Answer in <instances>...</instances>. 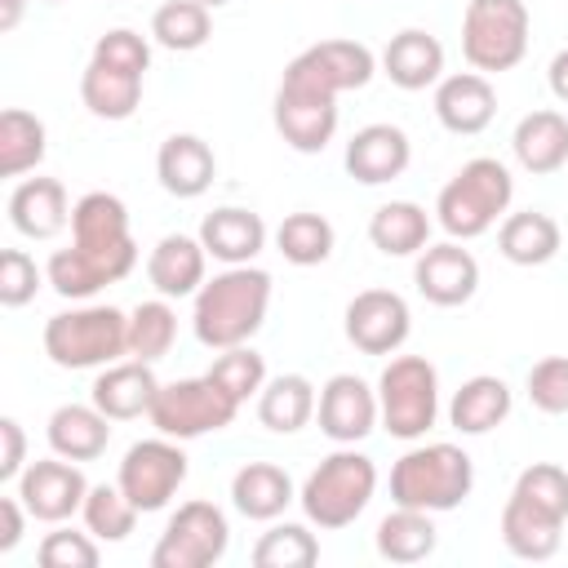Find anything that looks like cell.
Segmentation results:
<instances>
[{"label": "cell", "mask_w": 568, "mask_h": 568, "mask_svg": "<svg viewBox=\"0 0 568 568\" xmlns=\"http://www.w3.org/2000/svg\"><path fill=\"white\" fill-rule=\"evenodd\" d=\"M413 160V142L399 124H364L351 142H346V173L364 186H382L395 182Z\"/></svg>", "instance_id": "obj_18"}, {"label": "cell", "mask_w": 568, "mask_h": 568, "mask_svg": "<svg viewBox=\"0 0 568 568\" xmlns=\"http://www.w3.org/2000/svg\"><path fill=\"white\" fill-rule=\"evenodd\" d=\"M346 342L364 355H395L404 342H408V328H413V315H408V302L390 288H364L351 297L346 306Z\"/></svg>", "instance_id": "obj_12"}, {"label": "cell", "mask_w": 568, "mask_h": 568, "mask_svg": "<svg viewBox=\"0 0 568 568\" xmlns=\"http://www.w3.org/2000/svg\"><path fill=\"white\" fill-rule=\"evenodd\" d=\"M200 4H204V9H222L226 0H200Z\"/></svg>", "instance_id": "obj_53"}, {"label": "cell", "mask_w": 568, "mask_h": 568, "mask_svg": "<svg viewBox=\"0 0 568 568\" xmlns=\"http://www.w3.org/2000/svg\"><path fill=\"white\" fill-rule=\"evenodd\" d=\"M213 173H217V160H213V146L195 133H173L160 142V155H155V178L169 195L178 200H195L213 186Z\"/></svg>", "instance_id": "obj_20"}, {"label": "cell", "mask_w": 568, "mask_h": 568, "mask_svg": "<svg viewBox=\"0 0 568 568\" xmlns=\"http://www.w3.org/2000/svg\"><path fill=\"white\" fill-rule=\"evenodd\" d=\"M200 244L209 248V257H217L226 266H248L266 248V222L253 209L226 204L200 222Z\"/></svg>", "instance_id": "obj_24"}, {"label": "cell", "mask_w": 568, "mask_h": 568, "mask_svg": "<svg viewBox=\"0 0 568 568\" xmlns=\"http://www.w3.org/2000/svg\"><path fill=\"white\" fill-rule=\"evenodd\" d=\"M49 151V133H44V120L22 111V106H9L0 111V178H22L31 173Z\"/></svg>", "instance_id": "obj_37"}, {"label": "cell", "mask_w": 568, "mask_h": 568, "mask_svg": "<svg viewBox=\"0 0 568 568\" xmlns=\"http://www.w3.org/2000/svg\"><path fill=\"white\" fill-rule=\"evenodd\" d=\"M368 240L386 257H413L430 244V217L413 200H390L368 217Z\"/></svg>", "instance_id": "obj_32"}, {"label": "cell", "mask_w": 568, "mask_h": 568, "mask_svg": "<svg viewBox=\"0 0 568 568\" xmlns=\"http://www.w3.org/2000/svg\"><path fill=\"white\" fill-rule=\"evenodd\" d=\"M315 559H320V541L306 524H275L253 546L257 568H311Z\"/></svg>", "instance_id": "obj_42"}, {"label": "cell", "mask_w": 568, "mask_h": 568, "mask_svg": "<svg viewBox=\"0 0 568 568\" xmlns=\"http://www.w3.org/2000/svg\"><path fill=\"white\" fill-rule=\"evenodd\" d=\"M515 497L550 510L555 519H568V470L555 462H532L515 479Z\"/></svg>", "instance_id": "obj_43"}, {"label": "cell", "mask_w": 568, "mask_h": 568, "mask_svg": "<svg viewBox=\"0 0 568 568\" xmlns=\"http://www.w3.org/2000/svg\"><path fill=\"white\" fill-rule=\"evenodd\" d=\"M546 80H550V93H555L559 102H568V49H559V53L550 58Z\"/></svg>", "instance_id": "obj_51"}, {"label": "cell", "mask_w": 568, "mask_h": 568, "mask_svg": "<svg viewBox=\"0 0 568 568\" xmlns=\"http://www.w3.org/2000/svg\"><path fill=\"white\" fill-rule=\"evenodd\" d=\"M475 488V466L466 457V448L457 444H422L408 448L395 466H390V501L395 506H413V510H457Z\"/></svg>", "instance_id": "obj_2"}, {"label": "cell", "mask_w": 568, "mask_h": 568, "mask_svg": "<svg viewBox=\"0 0 568 568\" xmlns=\"http://www.w3.org/2000/svg\"><path fill=\"white\" fill-rule=\"evenodd\" d=\"M22 528H27L22 497H0V555H9L22 541Z\"/></svg>", "instance_id": "obj_50"}, {"label": "cell", "mask_w": 568, "mask_h": 568, "mask_svg": "<svg viewBox=\"0 0 568 568\" xmlns=\"http://www.w3.org/2000/svg\"><path fill=\"white\" fill-rule=\"evenodd\" d=\"M71 244L115 257L124 266H138V244L129 231V209L111 191H89L71 204Z\"/></svg>", "instance_id": "obj_14"}, {"label": "cell", "mask_w": 568, "mask_h": 568, "mask_svg": "<svg viewBox=\"0 0 568 568\" xmlns=\"http://www.w3.org/2000/svg\"><path fill=\"white\" fill-rule=\"evenodd\" d=\"M510 146H515V160L528 169V173H537V178H546V173H559L564 164H568V115H559V111H528L519 124H515V138H510Z\"/></svg>", "instance_id": "obj_28"}, {"label": "cell", "mask_w": 568, "mask_h": 568, "mask_svg": "<svg viewBox=\"0 0 568 568\" xmlns=\"http://www.w3.org/2000/svg\"><path fill=\"white\" fill-rule=\"evenodd\" d=\"M9 222L27 240H53L58 231L71 226V204L67 186L58 178H27L9 195Z\"/></svg>", "instance_id": "obj_21"}, {"label": "cell", "mask_w": 568, "mask_h": 568, "mask_svg": "<svg viewBox=\"0 0 568 568\" xmlns=\"http://www.w3.org/2000/svg\"><path fill=\"white\" fill-rule=\"evenodd\" d=\"M44 355L58 368H106L129 355V315L115 306L58 311L44 324Z\"/></svg>", "instance_id": "obj_5"}, {"label": "cell", "mask_w": 568, "mask_h": 568, "mask_svg": "<svg viewBox=\"0 0 568 568\" xmlns=\"http://www.w3.org/2000/svg\"><path fill=\"white\" fill-rule=\"evenodd\" d=\"M129 271H133V266H124V262H115V257H102V253H89V248L71 244V248H58V253L49 257L44 280L53 284V293H62V297H71V302H84V297H93L98 288L124 280Z\"/></svg>", "instance_id": "obj_26"}, {"label": "cell", "mask_w": 568, "mask_h": 568, "mask_svg": "<svg viewBox=\"0 0 568 568\" xmlns=\"http://www.w3.org/2000/svg\"><path fill=\"white\" fill-rule=\"evenodd\" d=\"M528 399L550 417L568 413V355H546L528 368Z\"/></svg>", "instance_id": "obj_45"}, {"label": "cell", "mask_w": 568, "mask_h": 568, "mask_svg": "<svg viewBox=\"0 0 568 568\" xmlns=\"http://www.w3.org/2000/svg\"><path fill=\"white\" fill-rule=\"evenodd\" d=\"M435 115L448 133H462V138L484 133L497 115V93H493L488 75H479V71L444 75L435 89Z\"/></svg>", "instance_id": "obj_19"}, {"label": "cell", "mask_w": 568, "mask_h": 568, "mask_svg": "<svg viewBox=\"0 0 568 568\" xmlns=\"http://www.w3.org/2000/svg\"><path fill=\"white\" fill-rule=\"evenodd\" d=\"M155 395H160V382H155V373H151L146 359H124V364L115 359V364H106V368L98 373V382H93V404H98L111 422H129V417L151 413Z\"/></svg>", "instance_id": "obj_22"}, {"label": "cell", "mask_w": 568, "mask_h": 568, "mask_svg": "<svg viewBox=\"0 0 568 568\" xmlns=\"http://www.w3.org/2000/svg\"><path fill=\"white\" fill-rule=\"evenodd\" d=\"M373 493H377V466H373V457H364V453H355V448L342 444L337 453H328L306 475L297 501H302V510H306V519L315 528L333 532V528L355 524L364 515V506L373 501Z\"/></svg>", "instance_id": "obj_3"}, {"label": "cell", "mask_w": 568, "mask_h": 568, "mask_svg": "<svg viewBox=\"0 0 568 568\" xmlns=\"http://www.w3.org/2000/svg\"><path fill=\"white\" fill-rule=\"evenodd\" d=\"M462 53L484 71H510L528 53V4L524 0H470L462 13Z\"/></svg>", "instance_id": "obj_8"}, {"label": "cell", "mask_w": 568, "mask_h": 568, "mask_svg": "<svg viewBox=\"0 0 568 568\" xmlns=\"http://www.w3.org/2000/svg\"><path fill=\"white\" fill-rule=\"evenodd\" d=\"M18 497H22V506H27L31 519L62 524V519H71L84 506L89 479H84V470L75 462H67V457L53 453L49 462H31L18 475Z\"/></svg>", "instance_id": "obj_13"}, {"label": "cell", "mask_w": 568, "mask_h": 568, "mask_svg": "<svg viewBox=\"0 0 568 568\" xmlns=\"http://www.w3.org/2000/svg\"><path fill=\"white\" fill-rule=\"evenodd\" d=\"M315 386L302 373H280L257 390V417L275 435H293L315 417Z\"/></svg>", "instance_id": "obj_34"}, {"label": "cell", "mask_w": 568, "mask_h": 568, "mask_svg": "<svg viewBox=\"0 0 568 568\" xmlns=\"http://www.w3.org/2000/svg\"><path fill=\"white\" fill-rule=\"evenodd\" d=\"M115 484L124 488V497H129L142 515L164 510V506L173 501V493L186 484V453H182L178 439H169V435L138 439V444L124 453Z\"/></svg>", "instance_id": "obj_10"}, {"label": "cell", "mask_w": 568, "mask_h": 568, "mask_svg": "<svg viewBox=\"0 0 568 568\" xmlns=\"http://www.w3.org/2000/svg\"><path fill=\"white\" fill-rule=\"evenodd\" d=\"M240 413V399L217 382V377H182V382H160V395L151 404V426L169 439H200L213 430H226Z\"/></svg>", "instance_id": "obj_7"}, {"label": "cell", "mask_w": 568, "mask_h": 568, "mask_svg": "<svg viewBox=\"0 0 568 568\" xmlns=\"http://www.w3.org/2000/svg\"><path fill=\"white\" fill-rule=\"evenodd\" d=\"M209 377H217V382L244 404L248 395H257V390L266 386V359H262L253 346H231V351H222V355L213 359Z\"/></svg>", "instance_id": "obj_44"}, {"label": "cell", "mask_w": 568, "mask_h": 568, "mask_svg": "<svg viewBox=\"0 0 568 568\" xmlns=\"http://www.w3.org/2000/svg\"><path fill=\"white\" fill-rule=\"evenodd\" d=\"M93 62H106V67H120V71H133V75H146V67H151V44H146L138 31H129V27H115V31L98 36Z\"/></svg>", "instance_id": "obj_47"}, {"label": "cell", "mask_w": 568, "mask_h": 568, "mask_svg": "<svg viewBox=\"0 0 568 568\" xmlns=\"http://www.w3.org/2000/svg\"><path fill=\"white\" fill-rule=\"evenodd\" d=\"M173 337H178V315H173L169 297L138 302L129 311V355L133 359H146V364L164 359L169 346H173Z\"/></svg>", "instance_id": "obj_40"}, {"label": "cell", "mask_w": 568, "mask_h": 568, "mask_svg": "<svg viewBox=\"0 0 568 568\" xmlns=\"http://www.w3.org/2000/svg\"><path fill=\"white\" fill-rule=\"evenodd\" d=\"M377 413L395 439H422L439 417V373L422 355H395L377 377Z\"/></svg>", "instance_id": "obj_6"}, {"label": "cell", "mask_w": 568, "mask_h": 568, "mask_svg": "<svg viewBox=\"0 0 568 568\" xmlns=\"http://www.w3.org/2000/svg\"><path fill=\"white\" fill-rule=\"evenodd\" d=\"M49 4H58V0H49Z\"/></svg>", "instance_id": "obj_54"}, {"label": "cell", "mask_w": 568, "mask_h": 568, "mask_svg": "<svg viewBox=\"0 0 568 568\" xmlns=\"http://www.w3.org/2000/svg\"><path fill=\"white\" fill-rule=\"evenodd\" d=\"M320 430L333 444H359L373 426H377V390H368L364 377L355 373H337L320 386V404H315Z\"/></svg>", "instance_id": "obj_17"}, {"label": "cell", "mask_w": 568, "mask_h": 568, "mask_svg": "<svg viewBox=\"0 0 568 568\" xmlns=\"http://www.w3.org/2000/svg\"><path fill=\"white\" fill-rule=\"evenodd\" d=\"M293 497L297 493H293L288 470H280L275 462H244L235 470V479H231V501H235V510L244 519H262V524L280 519Z\"/></svg>", "instance_id": "obj_30"}, {"label": "cell", "mask_w": 568, "mask_h": 568, "mask_svg": "<svg viewBox=\"0 0 568 568\" xmlns=\"http://www.w3.org/2000/svg\"><path fill=\"white\" fill-rule=\"evenodd\" d=\"M266 311H271V275L262 266H226L222 275L200 284L191 328H195L200 346L231 351V346L253 342Z\"/></svg>", "instance_id": "obj_1"}, {"label": "cell", "mask_w": 568, "mask_h": 568, "mask_svg": "<svg viewBox=\"0 0 568 568\" xmlns=\"http://www.w3.org/2000/svg\"><path fill=\"white\" fill-rule=\"evenodd\" d=\"M559 537H564V519H555L550 510H541V506H532V501H524L515 493L506 497V506H501V541H506L510 555L541 564V559H550L559 550Z\"/></svg>", "instance_id": "obj_29"}, {"label": "cell", "mask_w": 568, "mask_h": 568, "mask_svg": "<svg viewBox=\"0 0 568 568\" xmlns=\"http://www.w3.org/2000/svg\"><path fill=\"white\" fill-rule=\"evenodd\" d=\"M497 248L515 266H546L559 253V222L550 213H537V209L510 213L497 231Z\"/></svg>", "instance_id": "obj_33"}, {"label": "cell", "mask_w": 568, "mask_h": 568, "mask_svg": "<svg viewBox=\"0 0 568 568\" xmlns=\"http://www.w3.org/2000/svg\"><path fill=\"white\" fill-rule=\"evenodd\" d=\"M333 222L324 213H288L275 226V248L284 253V262L293 266H320L333 253Z\"/></svg>", "instance_id": "obj_39"}, {"label": "cell", "mask_w": 568, "mask_h": 568, "mask_svg": "<svg viewBox=\"0 0 568 568\" xmlns=\"http://www.w3.org/2000/svg\"><path fill=\"white\" fill-rule=\"evenodd\" d=\"M80 98L98 120H129L142 102V75L89 58V67L80 75Z\"/></svg>", "instance_id": "obj_35"}, {"label": "cell", "mask_w": 568, "mask_h": 568, "mask_svg": "<svg viewBox=\"0 0 568 568\" xmlns=\"http://www.w3.org/2000/svg\"><path fill=\"white\" fill-rule=\"evenodd\" d=\"M27 470V435L13 417H0V484L18 479Z\"/></svg>", "instance_id": "obj_49"}, {"label": "cell", "mask_w": 568, "mask_h": 568, "mask_svg": "<svg viewBox=\"0 0 568 568\" xmlns=\"http://www.w3.org/2000/svg\"><path fill=\"white\" fill-rule=\"evenodd\" d=\"M413 284H417V293H422L430 306H462V302H470L475 288H479V262H475V253L462 248L457 240L426 244V248L417 253Z\"/></svg>", "instance_id": "obj_16"}, {"label": "cell", "mask_w": 568, "mask_h": 568, "mask_svg": "<svg viewBox=\"0 0 568 568\" xmlns=\"http://www.w3.org/2000/svg\"><path fill=\"white\" fill-rule=\"evenodd\" d=\"M231 524L213 501H186L160 532L151 550V568H209L226 555Z\"/></svg>", "instance_id": "obj_9"}, {"label": "cell", "mask_w": 568, "mask_h": 568, "mask_svg": "<svg viewBox=\"0 0 568 568\" xmlns=\"http://www.w3.org/2000/svg\"><path fill=\"white\" fill-rule=\"evenodd\" d=\"M435 524L430 510H413V506H395L382 524H377V555L390 564H417L426 555H435Z\"/></svg>", "instance_id": "obj_36"}, {"label": "cell", "mask_w": 568, "mask_h": 568, "mask_svg": "<svg viewBox=\"0 0 568 568\" xmlns=\"http://www.w3.org/2000/svg\"><path fill=\"white\" fill-rule=\"evenodd\" d=\"M111 417L98 404H62L49 417V448L67 462H98L111 444Z\"/></svg>", "instance_id": "obj_27"}, {"label": "cell", "mask_w": 568, "mask_h": 568, "mask_svg": "<svg viewBox=\"0 0 568 568\" xmlns=\"http://www.w3.org/2000/svg\"><path fill=\"white\" fill-rule=\"evenodd\" d=\"M373 71H377V58H373L368 44H359V40H320L284 67V84H302V89L342 98L351 89H364L373 80Z\"/></svg>", "instance_id": "obj_11"}, {"label": "cell", "mask_w": 568, "mask_h": 568, "mask_svg": "<svg viewBox=\"0 0 568 568\" xmlns=\"http://www.w3.org/2000/svg\"><path fill=\"white\" fill-rule=\"evenodd\" d=\"M22 9H27V0H0V31H13L22 22Z\"/></svg>", "instance_id": "obj_52"}, {"label": "cell", "mask_w": 568, "mask_h": 568, "mask_svg": "<svg viewBox=\"0 0 568 568\" xmlns=\"http://www.w3.org/2000/svg\"><path fill=\"white\" fill-rule=\"evenodd\" d=\"M510 195H515L510 169L493 155H475L453 173V182H444L435 213L453 240H475L510 209Z\"/></svg>", "instance_id": "obj_4"}, {"label": "cell", "mask_w": 568, "mask_h": 568, "mask_svg": "<svg viewBox=\"0 0 568 568\" xmlns=\"http://www.w3.org/2000/svg\"><path fill=\"white\" fill-rule=\"evenodd\" d=\"M80 515H84V528L98 541H124L133 532V524H138L142 510L124 497L120 484H93L89 497H84V506H80Z\"/></svg>", "instance_id": "obj_41"}, {"label": "cell", "mask_w": 568, "mask_h": 568, "mask_svg": "<svg viewBox=\"0 0 568 568\" xmlns=\"http://www.w3.org/2000/svg\"><path fill=\"white\" fill-rule=\"evenodd\" d=\"M151 36L160 49H173V53H195L209 44L213 36V18L200 0H169L155 9L151 18Z\"/></svg>", "instance_id": "obj_38"}, {"label": "cell", "mask_w": 568, "mask_h": 568, "mask_svg": "<svg viewBox=\"0 0 568 568\" xmlns=\"http://www.w3.org/2000/svg\"><path fill=\"white\" fill-rule=\"evenodd\" d=\"M36 288H40L36 257H27L22 248H4L0 253V306L18 311V306H27L36 297Z\"/></svg>", "instance_id": "obj_48"}, {"label": "cell", "mask_w": 568, "mask_h": 568, "mask_svg": "<svg viewBox=\"0 0 568 568\" xmlns=\"http://www.w3.org/2000/svg\"><path fill=\"white\" fill-rule=\"evenodd\" d=\"M204 266H209V248L200 244V235H164L151 257H146V280L155 284L160 297H191L204 284Z\"/></svg>", "instance_id": "obj_25"}, {"label": "cell", "mask_w": 568, "mask_h": 568, "mask_svg": "<svg viewBox=\"0 0 568 568\" xmlns=\"http://www.w3.org/2000/svg\"><path fill=\"white\" fill-rule=\"evenodd\" d=\"M506 417H510V386L493 373H479V377L462 382V390L448 404V422L462 435H488Z\"/></svg>", "instance_id": "obj_31"}, {"label": "cell", "mask_w": 568, "mask_h": 568, "mask_svg": "<svg viewBox=\"0 0 568 568\" xmlns=\"http://www.w3.org/2000/svg\"><path fill=\"white\" fill-rule=\"evenodd\" d=\"M382 71H386V80L395 89L417 93V89H426V84H435L444 75V44L422 27H404L399 36L386 40Z\"/></svg>", "instance_id": "obj_23"}, {"label": "cell", "mask_w": 568, "mask_h": 568, "mask_svg": "<svg viewBox=\"0 0 568 568\" xmlns=\"http://www.w3.org/2000/svg\"><path fill=\"white\" fill-rule=\"evenodd\" d=\"M275 129H280V138L293 151L320 155L333 142V133H337V98L280 80V93H275Z\"/></svg>", "instance_id": "obj_15"}, {"label": "cell", "mask_w": 568, "mask_h": 568, "mask_svg": "<svg viewBox=\"0 0 568 568\" xmlns=\"http://www.w3.org/2000/svg\"><path fill=\"white\" fill-rule=\"evenodd\" d=\"M36 559L44 568H93L98 564V541H93V532L58 528V532H44Z\"/></svg>", "instance_id": "obj_46"}]
</instances>
